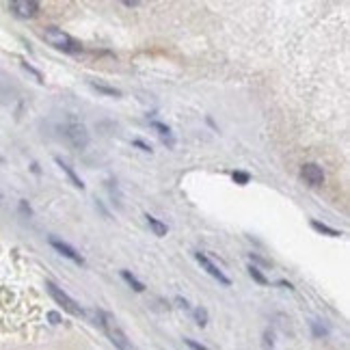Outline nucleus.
<instances>
[{
	"label": "nucleus",
	"mask_w": 350,
	"mask_h": 350,
	"mask_svg": "<svg viewBox=\"0 0 350 350\" xmlns=\"http://www.w3.org/2000/svg\"><path fill=\"white\" fill-rule=\"evenodd\" d=\"M9 9L15 13L17 17L28 19V17L37 15L39 9H41V4L35 2V0H13V2H9Z\"/></svg>",
	"instance_id": "obj_6"
},
{
	"label": "nucleus",
	"mask_w": 350,
	"mask_h": 350,
	"mask_svg": "<svg viewBox=\"0 0 350 350\" xmlns=\"http://www.w3.org/2000/svg\"><path fill=\"white\" fill-rule=\"evenodd\" d=\"M249 275H251L253 279H255V281H257L259 285H266V283H268V279H266V277L262 275V270H259L257 266H253V264L249 266Z\"/></svg>",
	"instance_id": "obj_15"
},
{
	"label": "nucleus",
	"mask_w": 350,
	"mask_h": 350,
	"mask_svg": "<svg viewBox=\"0 0 350 350\" xmlns=\"http://www.w3.org/2000/svg\"><path fill=\"white\" fill-rule=\"evenodd\" d=\"M194 257H197V262H199V264H201V266H203V268L207 270V275H210V277H214V279H216L218 283H223V285H227V288H229V285H231V279L227 277L225 272L220 270L218 266L214 264L212 259L205 255V253H194Z\"/></svg>",
	"instance_id": "obj_5"
},
{
	"label": "nucleus",
	"mask_w": 350,
	"mask_h": 350,
	"mask_svg": "<svg viewBox=\"0 0 350 350\" xmlns=\"http://www.w3.org/2000/svg\"><path fill=\"white\" fill-rule=\"evenodd\" d=\"M279 285H281V288H288V290H292V283H288V281H279Z\"/></svg>",
	"instance_id": "obj_28"
},
{
	"label": "nucleus",
	"mask_w": 350,
	"mask_h": 350,
	"mask_svg": "<svg viewBox=\"0 0 350 350\" xmlns=\"http://www.w3.org/2000/svg\"><path fill=\"white\" fill-rule=\"evenodd\" d=\"M22 67H24L26 71H28V74H32V76H35V78H37L39 82H43V76H41V71H37L35 67H32V65H28V63H26V61H22Z\"/></svg>",
	"instance_id": "obj_18"
},
{
	"label": "nucleus",
	"mask_w": 350,
	"mask_h": 350,
	"mask_svg": "<svg viewBox=\"0 0 350 350\" xmlns=\"http://www.w3.org/2000/svg\"><path fill=\"white\" fill-rule=\"evenodd\" d=\"M121 277L126 279L128 285H130V288H132V290H136V292H145V283L139 281V279H136V277H134L130 270H121Z\"/></svg>",
	"instance_id": "obj_13"
},
{
	"label": "nucleus",
	"mask_w": 350,
	"mask_h": 350,
	"mask_svg": "<svg viewBox=\"0 0 350 350\" xmlns=\"http://www.w3.org/2000/svg\"><path fill=\"white\" fill-rule=\"evenodd\" d=\"M194 320H197L199 327H205V324H207V309L205 307H197V309H194Z\"/></svg>",
	"instance_id": "obj_16"
},
{
	"label": "nucleus",
	"mask_w": 350,
	"mask_h": 350,
	"mask_svg": "<svg viewBox=\"0 0 350 350\" xmlns=\"http://www.w3.org/2000/svg\"><path fill=\"white\" fill-rule=\"evenodd\" d=\"M43 39L50 45H54L56 50L69 52V54H78V52H82V45L78 43L74 37H69L65 30L56 28V26H48V28L43 30Z\"/></svg>",
	"instance_id": "obj_2"
},
{
	"label": "nucleus",
	"mask_w": 350,
	"mask_h": 350,
	"mask_svg": "<svg viewBox=\"0 0 350 350\" xmlns=\"http://www.w3.org/2000/svg\"><path fill=\"white\" fill-rule=\"evenodd\" d=\"M0 199H2V194H0Z\"/></svg>",
	"instance_id": "obj_29"
},
{
	"label": "nucleus",
	"mask_w": 350,
	"mask_h": 350,
	"mask_svg": "<svg viewBox=\"0 0 350 350\" xmlns=\"http://www.w3.org/2000/svg\"><path fill=\"white\" fill-rule=\"evenodd\" d=\"M91 89H95L97 93L108 95V97H121V91H119V89L108 87V84H102V82H91Z\"/></svg>",
	"instance_id": "obj_12"
},
{
	"label": "nucleus",
	"mask_w": 350,
	"mask_h": 350,
	"mask_svg": "<svg viewBox=\"0 0 350 350\" xmlns=\"http://www.w3.org/2000/svg\"><path fill=\"white\" fill-rule=\"evenodd\" d=\"M145 220H147V225L152 227L154 236H158V238L167 236V225H165V223H160V220L156 218V216H152V214H147V216H145Z\"/></svg>",
	"instance_id": "obj_11"
},
{
	"label": "nucleus",
	"mask_w": 350,
	"mask_h": 350,
	"mask_svg": "<svg viewBox=\"0 0 350 350\" xmlns=\"http://www.w3.org/2000/svg\"><path fill=\"white\" fill-rule=\"evenodd\" d=\"M175 303H177L181 309H190V305H188V301H186V298H181V296L175 298Z\"/></svg>",
	"instance_id": "obj_24"
},
{
	"label": "nucleus",
	"mask_w": 350,
	"mask_h": 350,
	"mask_svg": "<svg viewBox=\"0 0 350 350\" xmlns=\"http://www.w3.org/2000/svg\"><path fill=\"white\" fill-rule=\"evenodd\" d=\"M45 288H48V292H50V296L54 298V301L61 305V307L67 311V314H71V316H84V309L78 305L74 298H71L67 292H63L61 288H58L56 283H52V281H45Z\"/></svg>",
	"instance_id": "obj_4"
},
{
	"label": "nucleus",
	"mask_w": 350,
	"mask_h": 350,
	"mask_svg": "<svg viewBox=\"0 0 350 350\" xmlns=\"http://www.w3.org/2000/svg\"><path fill=\"white\" fill-rule=\"evenodd\" d=\"M139 0H123V6H139Z\"/></svg>",
	"instance_id": "obj_27"
},
{
	"label": "nucleus",
	"mask_w": 350,
	"mask_h": 350,
	"mask_svg": "<svg viewBox=\"0 0 350 350\" xmlns=\"http://www.w3.org/2000/svg\"><path fill=\"white\" fill-rule=\"evenodd\" d=\"M184 344L190 350H207V346H203V344H199V342H194V340H184Z\"/></svg>",
	"instance_id": "obj_20"
},
{
	"label": "nucleus",
	"mask_w": 350,
	"mask_h": 350,
	"mask_svg": "<svg viewBox=\"0 0 350 350\" xmlns=\"http://www.w3.org/2000/svg\"><path fill=\"white\" fill-rule=\"evenodd\" d=\"M93 322L104 331V333L108 335V340L113 342V346H115V348H119V350H134V348H132V344H130V340H128V335L123 333V331H121L119 327H117L115 320L106 314V311L95 309V311H93Z\"/></svg>",
	"instance_id": "obj_1"
},
{
	"label": "nucleus",
	"mask_w": 350,
	"mask_h": 350,
	"mask_svg": "<svg viewBox=\"0 0 350 350\" xmlns=\"http://www.w3.org/2000/svg\"><path fill=\"white\" fill-rule=\"evenodd\" d=\"M61 132L65 136V141H67L74 149H80V152H82V149L89 145V132H87V128H84L80 121L71 119L69 123H65V126L61 128Z\"/></svg>",
	"instance_id": "obj_3"
},
{
	"label": "nucleus",
	"mask_w": 350,
	"mask_h": 350,
	"mask_svg": "<svg viewBox=\"0 0 350 350\" xmlns=\"http://www.w3.org/2000/svg\"><path fill=\"white\" fill-rule=\"evenodd\" d=\"M50 244H52V249H56L63 257L71 259V262L78 264V266H84V257L74 249V246H69L67 242H63V240H58V238H50Z\"/></svg>",
	"instance_id": "obj_8"
},
{
	"label": "nucleus",
	"mask_w": 350,
	"mask_h": 350,
	"mask_svg": "<svg viewBox=\"0 0 350 350\" xmlns=\"http://www.w3.org/2000/svg\"><path fill=\"white\" fill-rule=\"evenodd\" d=\"M19 210H22V212H26V214H28V216H30V214H32V210H30V205L26 203V201H19Z\"/></svg>",
	"instance_id": "obj_25"
},
{
	"label": "nucleus",
	"mask_w": 350,
	"mask_h": 350,
	"mask_svg": "<svg viewBox=\"0 0 350 350\" xmlns=\"http://www.w3.org/2000/svg\"><path fill=\"white\" fill-rule=\"evenodd\" d=\"M152 128L156 130V132L160 134V139L167 143V147H175V141H173V134H171V128L167 126V123L162 121H152Z\"/></svg>",
	"instance_id": "obj_10"
},
{
	"label": "nucleus",
	"mask_w": 350,
	"mask_h": 350,
	"mask_svg": "<svg viewBox=\"0 0 350 350\" xmlns=\"http://www.w3.org/2000/svg\"><path fill=\"white\" fill-rule=\"evenodd\" d=\"M48 320H50L52 324H61V316H58L56 311H50V314H48Z\"/></svg>",
	"instance_id": "obj_23"
},
{
	"label": "nucleus",
	"mask_w": 350,
	"mask_h": 350,
	"mask_svg": "<svg viewBox=\"0 0 350 350\" xmlns=\"http://www.w3.org/2000/svg\"><path fill=\"white\" fill-rule=\"evenodd\" d=\"M231 177H233V181H236V184H240V186H244V184H249L251 175L246 173V171H233V173H231Z\"/></svg>",
	"instance_id": "obj_17"
},
{
	"label": "nucleus",
	"mask_w": 350,
	"mask_h": 350,
	"mask_svg": "<svg viewBox=\"0 0 350 350\" xmlns=\"http://www.w3.org/2000/svg\"><path fill=\"white\" fill-rule=\"evenodd\" d=\"M311 227H314L316 231H320V233H327V236H333V238L342 236V231H337V229H333V227H329V225L320 223V220H311Z\"/></svg>",
	"instance_id": "obj_14"
},
{
	"label": "nucleus",
	"mask_w": 350,
	"mask_h": 350,
	"mask_svg": "<svg viewBox=\"0 0 350 350\" xmlns=\"http://www.w3.org/2000/svg\"><path fill=\"white\" fill-rule=\"evenodd\" d=\"M264 350H272V335H270V331H266V333H264Z\"/></svg>",
	"instance_id": "obj_22"
},
{
	"label": "nucleus",
	"mask_w": 350,
	"mask_h": 350,
	"mask_svg": "<svg viewBox=\"0 0 350 350\" xmlns=\"http://www.w3.org/2000/svg\"><path fill=\"white\" fill-rule=\"evenodd\" d=\"M251 259H253V262H257V264H264V266H268V264H270V262H266V259H262L259 255H255V253H251Z\"/></svg>",
	"instance_id": "obj_26"
},
{
	"label": "nucleus",
	"mask_w": 350,
	"mask_h": 350,
	"mask_svg": "<svg viewBox=\"0 0 350 350\" xmlns=\"http://www.w3.org/2000/svg\"><path fill=\"white\" fill-rule=\"evenodd\" d=\"M301 173L309 186H322L324 184V171L320 165H316V162H305Z\"/></svg>",
	"instance_id": "obj_7"
},
{
	"label": "nucleus",
	"mask_w": 350,
	"mask_h": 350,
	"mask_svg": "<svg viewBox=\"0 0 350 350\" xmlns=\"http://www.w3.org/2000/svg\"><path fill=\"white\" fill-rule=\"evenodd\" d=\"M311 329H314V335L316 337H322V335H327V329L320 327V322H311Z\"/></svg>",
	"instance_id": "obj_21"
},
{
	"label": "nucleus",
	"mask_w": 350,
	"mask_h": 350,
	"mask_svg": "<svg viewBox=\"0 0 350 350\" xmlns=\"http://www.w3.org/2000/svg\"><path fill=\"white\" fill-rule=\"evenodd\" d=\"M54 162H56V165L63 169V173H65V175H67V177H69V181H71V184H74L76 188H80V190H82V188H84V184H82V179H80V177H78V175H76V171H74V169H71V167H69V165H67V162H65L63 158H58V156L54 158Z\"/></svg>",
	"instance_id": "obj_9"
},
{
	"label": "nucleus",
	"mask_w": 350,
	"mask_h": 350,
	"mask_svg": "<svg viewBox=\"0 0 350 350\" xmlns=\"http://www.w3.org/2000/svg\"><path fill=\"white\" fill-rule=\"evenodd\" d=\"M132 145H134V147H139L141 152H145V154H152V145H147V143H145V141H141V139H134V141H132Z\"/></svg>",
	"instance_id": "obj_19"
}]
</instances>
